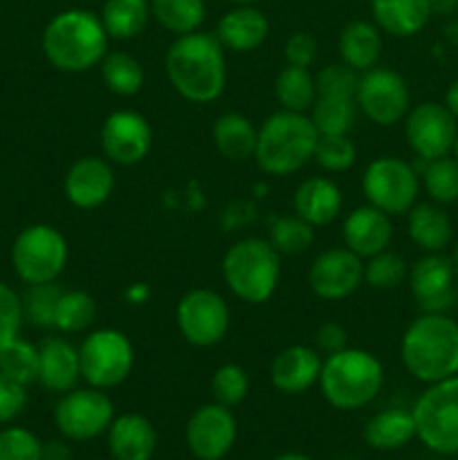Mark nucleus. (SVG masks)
Segmentation results:
<instances>
[{"instance_id":"1","label":"nucleus","mask_w":458,"mask_h":460,"mask_svg":"<svg viewBox=\"0 0 458 460\" xmlns=\"http://www.w3.org/2000/svg\"><path fill=\"white\" fill-rule=\"evenodd\" d=\"M227 49L216 34L191 31L175 36L166 52L164 67L171 85L182 99L191 103H211L227 85Z\"/></svg>"},{"instance_id":"2","label":"nucleus","mask_w":458,"mask_h":460,"mask_svg":"<svg viewBox=\"0 0 458 460\" xmlns=\"http://www.w3.org/2000/svg\"><path fill=\"white\" fill-rule=\"evenodd\" d=\"M400 359L409 376L434 385L458 376V322L447 313H420L402 332Z\"/></svg>"},{"instance_id":"3","label":"nucleus","mask_w":458,"mask_h":460,"mask_svg":"<svg viewBox=\"0 0 458 460\" xmlns=\"http://www.w3.org/2000/svg\"><path fill=\"white\" fill-rule=\"evenodd\" d=\"M110 36L99 13L90 9H66L45 25L40 48L57 70L79 75L97 67L108 54Z\"/></svg>"},{"instance_id":"4","label":"nucleus","mask_w":458,"mask_h":460,"mask_svg":"<svg viewBox=\"0 0 458 460\" xmlns=\"http://www.w3.org/2000/svg\"><path fill=\"white\" fill-rule=\"evenodd\" d=\"M319 133L305 112L277 111L259 126L254 160L265 175L286 178L313 162Z\"/></svg>"},{"instance_id":"5","label":"nucleus","mask_w":458,"mask_h":460,"mask_svg":"<svg viewBox=\"0 0 458 460\" xmlns=\"http://www.w3.org/2000/svg\"><path fill=\"white\" fill-rule=\"evenodd\" d=\"M317 385L326 402L337 411H357L380 395L384 367L371 350L346 346L339 353L323 358Z\"/></svg>"},{"instance_id":"6","label":"nucleus","mask_w":458,"mask_h":460,"mask_svg":"<svg viewBox=\"0 0 458 460\" xmlns=\"http://www.w3.org/2000/svg\"><path fill=\"white\" fill-rule=\"evenodd\" d=\"M223 279L236 299L250 305L268 304L281 281V254L265 238H241L225 254Z\"/></svg>"},{"instance_id":"7","label":"nucleus","mask_w":458,"mask_h":460,"mask_svg":"<svg viewBox=\"0 0 458 460\" xmlns=\"http://www.w3.org/2000/svg\"><path fill=\"white\" fill-rule=\"evenodd\" d=\"M416 438L443 456L458 454V376L427 385L411 407Z\"/></svg>"},{"instance_id":"8","label":"nucleus","mask_w":458,"mask_h":460,"mask_svg":"<svg viewBox=\"0 0 458 460\" xmlns=\"http://www.w3.org/2000/svg\"><path fill=\"white\" fill-rule=\"evenodd\" d=\"M70 247L57 227L45 223L30 225L12 245V265L16 277L27 286L54 283L67 265Z\"/></svg>"},{"instance_id":"9","label":"nucleus","mask_w":458,"mask_h":460,"mask_svg":"<svg viewBox=\"0 0 458 460\" xmlns=\"http://www.w3.org/2000/svg\"><path fill=\"white\" fill-rule=\"evenodd\" d=\"M81 377L94 389H115L124 385L135 368V346L117 328L92 331L79 346Z\"/></svg>"},{"instance_id":"10","label":"nucleus","mask_w":458,"mask_h":460,"mask_svg":"<svg viewBox=\"0 0 458 460\" xmlns=\"http://www.w3.org/2000/svg\"><path fill=\"white\" fill-rule=\"evenodd\" d=\"M362 193L368 205L393 216L409 214L420 193V173L407 160L380 155L362 173Z\"/></svg>"},{"instance_id":"11","label":"nucleus","mask_w":458,"mask_h":460,"mask_svg":"<svg viewBox=\"0 0 458 460\" xmlns=\"http://www.w3.org/2000/svg\"><path fill=\"white\" fill-rule=\"evenodd\" d=\"M175 323L187 344L211 349L227 337L232 313L223 295L209 288H193L178 301Z\"/></svg>"},{"instance_id":"12","label":"nucleus","mask_w":458,"mask_h":460,"mask_svg":"<svg viewBox=\"0 0 458 460\" xmlns=\"http://www.w3.org/2000/svg\"><path fill=\"white\" fill-rule=\"evenodd\" d=\"M355 102L362 115L375 126H395L407 117L411 93L400 72L375 66L359 75Z\"/></svg>"},{"instance_id":"13","label":"nucleus","mask_w":458,"mask_h":460,"mask_svg":"<svg viewBox=\"0 0 458 460\" xmlns=\"http://www.w3.org/2000/svg\"><path fill=\"white\" fill-rule=\"evenodd\" d=\"M115 420V407L108 398L106 391L84 386V389H72L63 394L54 409V422L61 431L63 438L76 440H94L108 431L110 422Z\"/></svg>"},{"instance_id":"14","label":"nucleus","mask_w":458,"mask_h":460,"mask_svg":"<svg viewBox=\"0 0 458 460\" xmlns=\"http://www.w3.org/2000/svg\"><path fill=\"white\" fill-rule=\"evenodd\" d=\"M404 139L413 155L422 162L452 155L458 135V119L445 103L422 102L409 108L404 117Z\"/></svg>"},{"instance_id":"15","label":"nucleus","mask_w":458,"mask_h":460,"mask_svg":"<svg viewBox=\"0 0 458 460\" xmlns=\"http://www.w3.org/2000/svg\"><path fill=\"white\" fill-rule=\"evenodd\" d=\"M364 283V259L348 247L323 250L308 270V286L321 301H344Z\"/></svg>"},{"instance_id":"16","label":"nucleus","mask_w":458,"mask_h":460,"mask_svg":"<svg viewBox=\"0 0 458 460\" xmlns=\"http://www.w3.org/2000/svg\"><path fill=\"white\" fill-rule=\"evenodd\" d=\"M103 155L119 166H135L153 146V128L137 111H115L103 119L99 133Z\"/></svg>"},{"instance_id":"17","label":"nucleus","mask_w":458,"mask_h":460,"mask_svg":"<svg viewBox=\"0 0 458 460\" xmlns=\"http://www.w3.org/2000/svg\"><path fill=\"white\" fill-rule=\"evenodd\" d=\"M456 265L443 252L425 254L409 268V290L422 313H447L456 301Z\"/></svg>"},{"instance_id":"18","label":"nucleus","mask_w":458,"mask_h":460,"mask_svg":"<svg viewBox=\"0 0 458 460\" xmlns=\"http://www.w3.org/2000/svg\"><path fill=\"white\" fill-rule=\"evenodd\" d=\"M236 440V418L218 402L198 407L187 422V447L198 460H220Z\"/></svg>"},{"instance_id":"19","label":"nucleus","mask_w":458,"mask_h":460,"mask_svg":"<svg viewBox=\"0 0 458 460\" xmlns=\"http://www.w3.org/2000/svg\"><path fill=\"white\" fill-rule=\"evenodd\" d=\"M112 191H115V171L110 162L97 155L79 157L67 169L63 180V193L67 202L84 211L101 207L112 196Z\"/></svg>"},{"instance_id":"20","label":"nucleus","mask_w":458,"mask_h":460,"mask_svg":"<svg viewBox=\"0 0 458 460\" xmlns=\"http://www.w3.org/2000/svg\"><path fill=\"white\" fill-rule=\"evenodd\" d=\"M321 364L323 355L314 346H287L269 364V382L278 394L301 395L319 382Z\"/></svg>"},{"instance_id":"21","label":"nucleus","mask_w":458,"mask_h":460,"mask_svg":"<svg viewBox=\"0 0 458 460\" xmlns=\"http://www.w3.org/2000/svg\"><path fill=\"white\" fill-rule=\"evenodd\" d=\"M341 236H344V247L355 252L359 259H371L389 250L393 241V223L389 214L366 202L346 216L341 225Z\"/></svg>"},{"instance_id":"22","label":"nucleus","mask_w":458,"mask_h":460,"mask_svg":"<svg viewBox=\"0 0 458 460\" xmlns=\"http://www.w3.org/2000/svg\"><path fill=\"white\" fill-rule=\"evenodd\" d=\"M81 380L79 349L66 337H45L39 346V385L49 394H67Z\"/></svg>"},{"instance_id":"23","label":"nucleus","mask_w":458,"mask_h":460,"mask_svg":"<svg viewBox=\"0 0 458 460\" xmlns=\"http://www.w3.org/2000/svg\"><path fill=\"white\" fill-rule=\"evenodd\" d=\"M269 34V21L254 4H236L225 12L216 25V39L225 49L236 54L254 52Z\"/></svg>"},{"instance_id":"24","label":"nucleus","mask_w":458,"mask_h":460,"mask_svg":"<svg viewBox=\"0 0 458 460\" xmlns=\"http://www.w3.org/2000/svg\"><path fill=\"white\" fill-rule=\"evenodd\" d=\"M341 205H344V196H341L339 184L326 175H313L304 180L292 196L295 214L314 229L335 223L337 216L341 214Z\"/></svg>"},{"instance_id":"25","label":"nucleus","mask_w":458,"mask_h":460,"mask_svg":"<svg viewBox=\"0 0 458 460\" xmlns=\"http://www.w3.org/2000/svg\"><path fill=\"white\" fill-rule=\"evenodd\" d=\"M155 447V427L139 413H124L108 427V449L115 460H151Z\"/></svg>"},{"instance_id":"26","label":"nucleus","mask_w":458,"mask_h":460,"mask_svg":"<svg viewBox=\"0 0 458 460\" xmlns=\"http://www.w3.org/2000/svg\"><path fill=\"white\" fill-rule=\"evenodd\" d=\"M407 234L425 254H436L452 243L454 223L438 202H416L407 214Z\"/></svg>"},{"instance_id":"27","label":"nucleus","mask_w":458,"mask_h":460,"mask_svg":"<svg viewBox=\"0 0 458 460\" xmlns=\"http://www.w3.org/2000/svg\"><path fill=\"white\" fill-rule=\"evenodd\" d=\"M373 22L395 39L420 34L431 21L429 0H371Z\"/></svg>"},{"instance_id":"28","label":"nucleus","mask_w":458,"mask_h":460,"mask_svg":"<svg viewBox=\"0 0 458 460\" xmlns=\"http://www.w3.org/2000/svg\"><path fill=\"white\" fill-rule=\"evenodd\" d=\"M337 45H339L341 61L362 75L380 63L382 31L371 21H350L341 30Z\"/></svg>"},{"instance_id":"29","label":"nucleus","mask_w":458,"mask_h":460,"mask_svg":"<svg viewBox=\"0 0 458 460\" xmlns=\"http://www.w3.org/2000/svg\"><path fill=\"white\" fill-rule=\"evenodd\" d=\"M256 135H259V128L251 124L250 117L233 111L223 112L211 128L214 146L229 162H245L254 157Z\"/></svg>"},{"instance_id":"30","label":"nucleus","mask_w":458,"mask_h":460,"mask_svg":"<svg viewBox=\"0 0 458 460\" xmlns=\"http://www.w3.org/2000/svg\"><path fill=\"white\" fill-rule=\"evenodd\" d=\"M416 438V420H413L411 409L391 407L375 413L364 427V440L368 447L391 452L400 449Z\"/></svg>"},{"instance_id":"31","label":"nucleus","mask_w":458,"mask_h":460,"mask_svg":"<svg viewBox=\"0 0 458 460\" xmlns=\"http://www.w3.org/2000/svg\"><path fill=\"white\" fill-rule=\"evenodd\" d=\"M99 18L110 39L130 40L146 30L151 21V3L148 0H106L101 4Z\"/></svg>"},{"instance_id":"32","label":"nucleus","mask_w":458,"mask_h":460,"mask_svg":"<svg viewBox=\"0 0 458 460\" xmlns=\"http://www.w3.org/2000/svg\"><path fill=\"white\" fill-rule=\"evenodd\" d=\"M151 18H155L162 30L173 36H184L198 31L205 22V0H148Z\"/></svg>"},{"instance_id":"33","label":"nucleus","mask_w":458,"mask_h":460,"mask_svg":"<svg viewBox=\"0 0 458 460\" xmlns=\"http://www.w3.org/2000/svg\"><path fill=\"white\" fill-rule=\"evenodd\" d=\"M274 97L283 111L308 112L317 99V84L308 67L286 66L274 79Z\"/></svg>"},{"instance_id":"34","label":"nucleus","mask_w":458,"mask_h":460,"mask_svg":"<svg viewBox=\"0 0 458 460\" xmlns=\"http://www.w3.org/2000/svg\"><path fill=\"white\" fill-rule=\"evenodd\" d=\"M357 111L355 97L317 94L308 112L319 135H348L357 119Z\"/></svg>"},{"instance_id":"35","label":"nucleus","mask_w":458,"mask_h":460,"mask_svg":"<svg viewBox=\"0 0 458 460\" xmlns=\"http://www.w3.org/2000/svg\"><path fill=\"white\" fill-rule=\"evenodd\" d=\"M103 85L117 97H135L144 88V67L133 54L108 52L99 63Z\"/></svg>"},{"instance_id":"36","label":"nucleus","mask_w":458,"mask_h":460,"mask_svg":"<svg viewBox=\"0 0 458 460\" xmlns=\"http://www.w3.org/2000/svg\"><path fill=\"white\" fill-rule=\"evenodd\" d=\"M97 317V304L92 296L84 290H63L58 299L57 314H54V328L58 332H84L90 328Z\"/></svg>"},{"instance_id":"37","label":"nucleus","mask_w":458,"mask_h":460,"mask_svg":"<svg viewBox=\"0 0 458 460\" xmlns=\"http://www.w3.org/2000/svg\"><path fill=\"white\" fill-rule=\"evenodd\" d=\"M269 243L281 256L304 254L314 243V227L299 216H278L269 225Z\"/></svg>"},{"instance_id":"38","label":"nucleus","mask_w":458,"mask_h":460,"mask_svg":"<svg viewBox=\"0 0 458 460\" xmlns=\"http://www.w3.org/2000/svg\"><path fill=\"white\" fill-rule=\"evenodd\" d=\"M0 373L30 386L39 380V346L13 337L0 349Z\"/></svg>"},{"instance_id":"39","label":"nucleus","mask_w":458,"mask_h":460,"mask_svg":"<svg viewBox=\"0 0 458 460\" xmlns=\"http://www.w3.org/2000/svg\"><path fill=\"white\" fill-rule=\"evenodd\" d=\"M420 178L431 202H438V205L458 202V162L454 160V155L425 162Z\"/></svg>"},{"instance_id":"40","label":"nucleus","mask_w":458,"mask_h":460,"mask_svg":"<svg viewBox=\"0 0 458 460\" xmlns=\"http://www.w3.org/2000/svg\"><path fill=\"white\" fill-rule=\"evenodd\" d=\"M409 277V263L393 250L364 259V283L375 290H395Z\"/></svg>"},{"instance_id":"41","label":"nucleus","mask_w":458,"mask_h":460,"mask_svg":"<svg viewBox=\"0 0 458 460\" xmlns=\"http://www.w3.org/2000/svg\"><path fill=\"white\" fill-rule=\"evenodd\" d=\"M357 160V148L348 135H319L313 162L326 173H344Z\"/></svg>"},{"instance_id":"42","label":"nucleus","mask_w":458,"mask_h":460,"mask_svg":"<svg viewBox=\"0 0 458 460\" xmlns=\"http://www.w3.org/2000/svg\"><path fill=\"white\" fill-rule=\"evenodd\" d=\"M250 394V377H247L245 368L241 364L227 362L223 367L216 368L211 376V395L214 402L223 404V407H236Z\"/></svg>"},{"instance_id":"43","label":"nucleus","mask_w":458,"mask_h":460,"mask_svg":"<svg viewBox=\"0 0 458 460\" xmlns=\"http://www.w3.org/2000/svg\"><path fill=\"white\" fill-rule=\"evenodd\" d=\"M63 290L57 283H43V286H30V292L22 299V313L34 326L54 328V314H57L58 299Z\"/></svg>"},{"instance_id":"44","label":"nucleus","mask_w":458,"mask_h":460,"mask_svg":"<svg viewBox=\"0 0 458 460\" xmlns=\"http://www.w3.org/2000/svg\"><path fill=\"white\" fill-rule=\"evenodd\" d=\"M0 460H43V443L25 427L0 431Z\"/></svg>"},{"instance_id":"45","label":"nucleus","mask_w":458,"mask_h":460,"mask_svg":"<svg viewBox=\"0 0 458 460\" xmlns=\"http://www.w3.org/2000/svg\"><path fill=\"white\" fill-rule=\"evenodd\" d=\"M317 84V94H332V97H355L359 84V72L350 66L341 63H330L321 67L314 76Z\"/></svg>"},{"instance_id":"46","label":"nucleus","mask_w":458,"mask_h":460,"mask_svg":"<svg viewBox=\"0 0 458 460\" xmlns=\"http://www.w3.org/2000/svg\"><path fill=\"white\" fill-rule=\"evenodd\" d=\"M22 299L18 296V292L13 288H9L7 283L0 281V349L7 344L9 340L18 337L22 326Z\"/></svg>"},{"instance_id":"47","label":"nucleus","mask_w":458,"mask_h":460,"mask_svg":"<svg viewBox=\"0 0 458 460\" xmlns=\"http://www.w3.org/2000/svg\"><path fill=\"white\" fill-rule=\"evenodd\" d=\"M27 407V386L0 373V425L16 420Z\"/></svg>"},{"instance_id":"48","label":"nucleus","mask_w":458,"mask_h":460,"mask_svg":"<svg viewBox=\"0 0 458 460\" xmlns=\"http://www.w3.org/2000/svg\"><path fill=\"white\" fill-rule=\"evenodd\" d=\"M317 39L308 31H295L290 39L286 40V61L287 66L308 67L317 61Z\"/></svg>"},{"instance_id":"49","label":"nucleus","mask_w":458,"mask_h":460,"mask_svg":"<svg viewBox=\"0 0 458 460\" xmlns=\"http://www.w3.org/2000/svg\"><path fill=\"white\" fill-rule=\"evenodd\" d=\"M313 346L323 358H328V355L339 353V350H344L348 346V332H346V328L341 323L326 322L314 331Z\"/></svg>"},{"instance_id":"50","label":"nucleus","mask_w":458,"mask_h":460,"mask_svg":"<svg viewBox=\"0 0 458 460\" xmlns=\"http://www.w3.org/2000/svg\"><path fill=\"white\" fill-rule=\"evenodd\" d=\"M72 452L63 440H49L43 445V460H70Z\"/></svg>"},{"instance_id":"51","label":"nucleus","mask_w":458,"mask_h":460,"mask_svg":"<svg viewBox=\"0 0 458 460\" xmlns=\"http://www.w3.org/2000/svg\"><path fill=\"white\" fill-rule=\"evenodd\" d=\"M148 295H151V290H148L144 283H135V286H130L128 290H126V299H128V304H144V301L148 299Z\"/></svg>"},{"instance_id":"52","label":"nucleus","mask_w":458,"mask_h":460,"mask_svg":"<svg viewBox=\"0 0 458 460\" xmlns=\"http://www.w3.org/2000/svg\"><path fill=\"white\" fill-rule=\"evenodd\" d=\"M443 103L449 108V111H452V115L458 119V79L449 84L447 93H445V102Z\"/></svg>"},{"instance_id":"53","label":"nucleus","mask_w":458,"mask_h":460,"mask_svg":"<svg viewBox=\"0 0 458 460\" xmlns=\"http://www.w3.org/2000/svg\"><path fill=\"white\" fill-rule=\"evenodd\" d=\"M434 13H454L458 9V0H429Z\"/></svg>"},{"instance_id":"54","label":"nucleus","mask_w":458,"mask_h":460,"mask_svg":"<svg viewBox=\"0 0 458 460\" xmlns=\"http://www.w3.org/2000/svg\"><path fill=\"white\" fill-rule=\"evenodd\" d=\"M445 36H447L449 43L458 45V18H454V21L447 22V27H445Z\"/></svg>"},{"instance_id":"55","label":"nucleus","mask_w":458,"mask_h":460,"mask_svg":"<svg viewBox=\"0 0 458 460\" xmlns=\"http://www.w3.org/2000/svg\"><path fill=\"white\" fill-rule=\"evenodd\" d=\"M274 460H313V458L304 456V454H296V452H287V454H281V456H278V458H274Z\"/></svg>"},{"instance_id":"56","label":"nucleus","mask_w":458,"mask_h":460,"mask_svg":"<svg viewBox=\"0 0 458 460\" xmlns=\"http://www.w3.org/2000/svg\"><path fill=\"white\" fill-rule=\"evenodd\" d=\"M452 261H454V265H456V272H458V241H456V245H454V256H452Z\"/></svg>"},{"instance_id":"57","label":"nucleus","mask_w":458,"mask_h":460,"mask_svg":"<svg viewBox=\"0 0 458 460\" xmlns=\"http://www.w3.org/2000/svg\"><path fill=\"white\" fill-rule=\"evenodd\" d=\"M229 3H233V4H254V3H259V0H229Z\"/></svg>"},{"instance_id":"58","label":"nucleus","mask_w":458,"mask_h":460,"mask_svg":"<svg viewBox=\"0 0 458 460\" xmlns=\"http://www.w3.org/2000/svg\"><path fill=\"white\" fill-rule=\"evenodd\" d=\"M452 155H454V160L458 162V135H456V142H454V148H452Z\"/></svg>"}]
</instances>
